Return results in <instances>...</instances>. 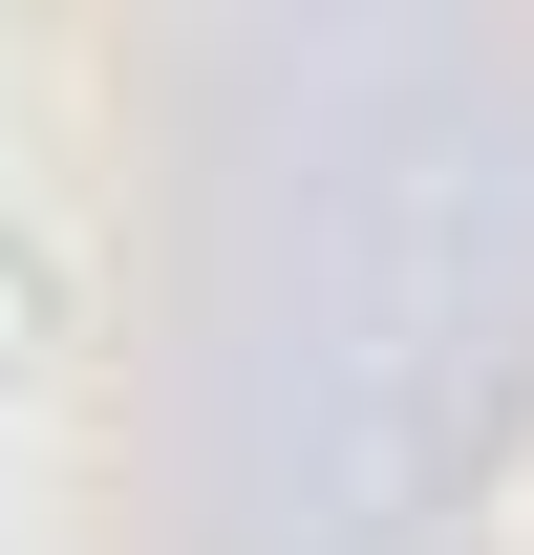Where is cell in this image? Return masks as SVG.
<instances>
[{
    "mask_svg": "<svg viewBox=\"0 0 534 555\" xmlns=\"http://www.w3.org/2000/svg\"><path fill=\"white\" fill-rule=\"evenodd\" d=\"M43 343H65V278H43V257H22V235H0V385H22V363H43Z\"/></svg>",
    "mask_w": 534,
    "mask_h": 555,
    "instance_id": "cell-1",
    "label": "cell"
}]
</instances>
